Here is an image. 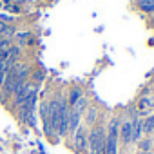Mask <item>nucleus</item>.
Listing matches in <instances>:
<instances>
[{
  "mask_svg": "<svg viewBox=\"0 0 154 154\" xmlns=\"http://www.w3.org/2000/svg\"><path fill=\"white\" fill-rule=\"evenodd\" d=\"M138 154H150V152H138Z\"/></svg>",
  "mask_w": 154,
  "mask_h": 154,
  "instance_id": "17",
  "label": "nucleus"
},
{
  "mask_svg": "<svg viewBox=\"0 0 154 154\" xmlns=\"http://www.w3.org/2000/svg\"><path fill=\"white\" fill-rule=\"evenodd\" d=\"M138 8L145 13H154V0H138Z\"/></svg>",
  "mask_w": 154,
  "mask_h": 154,
  "instance_id": "10",
  "label": "nucleus"
},
{
  "mask_svg": "<svg viewBox=\"0 0 154 154\" xmlns=\"http://www.w3.org/2000/svg\"><path fill=\"white\" fill-rule=\"evenodd\" d=\"M143 136V125H141V120H132V143L140 141Z\"/></svg>",
  "mask_w": 154,
  "mask_h": 154,
  "instance_id": "5",
  "label": "nucleus"
},
{
  "mask_svg": "<svg viewBox=\"0 0 154 154\" xmlns=\"http://www.w3.org/2000/svg\"><path fill=\"white\" fill-rule=\"evenodd\" d=\"M150 147H152V138H145V140H140L138 141L140 152H150Z\"/></svg>",
  "mask_w": 154,
  "mask_h": 154,
  "instance_id": "12",
  "label": "nucleus"
},
{
  "mask_svg": "<svg viewBox=\"0 0 154 154\" xmlns=\"http://www.w3.org/2000/svg\"><path fill=\"white\" fill-rule=\"evenodd\" d=\"M141 125H143V134H150V132H154V114L147 116V118L141 122Z\"/></svg>",
  "mask_w": 154,
  "mask_h": 154,
  "instance_id": "9",
  "label": "nucleus"
},
{
  "mask_svg": "<svg viewBox=\"0 0 154 154\" xmlns=\"http://www.w3.org/2000/svg\"><path fill=\"white\" fill-rule=\"evenodd\" d=\"M80 96H82V94H80V91H78V89H72V91H71V96H69V103H71V105H74L76 102H78V98H80Z\"/></svg>",
  "mask_w": 154,
  "mask_h": 154,
  "instance_id": "14",
  "label": "nucleus"
},
{
  "mask_svg": "<svg viewBox=\"0 0 154 154\" xmlns=\"http://www.w3.org/2000/svg\"><path fill=\"white\" fill-rule=\"evenodd\" d=\"M18 56H20V49H18V47H11V49L8 51V60H6L8 67L15 65V63H17V60H18Z\"/></svg>",
  "mask_w": 154,
  "mask_h": 154,
  "instance_id": "8",
  "label": "nucleus"
},
{
  "mask_svg": "<svg viewBox=\"0 0 154 154\" xmlns=\"http://www.w3.org/2000/svg\"><path fill=\"white\" fill-rule=\"evenodd\" d=\"M78 127H80V114L74 112V111H71L69 112V129H67V132L74 134Z\"/></svg>",
  "mask_w": 154,
  "mask_h": 154,
  "instance_id": "6",
  "label": "nucleus"
},
{
  "mask_svg": "<svg viewBox=\"0 0 154 154\" xmlns=\"http://www.w3.org/2000/svg\"><path fill=\"white\" fill-rule=\"evenodd\" d=\"M87 145H89L91 154H105V127L103 125H96L91 129Z\"/></svg>",
  "mask_w": 154,
  "mask_h": 154,
  "instance_id": "1",
  "label": "nucleus"
},
{
  "mask_svg": "<svg viewBox=\"0 0 154 154\" xmlns=\"http://www.w3.org/2000/svg\"><path fill=\"white\" fill-rule=\"evenodd\" d=\"M150 105H152V107H154V98H152V103H150Z\"/></svg>",
  "mask_w": 154,
  "mask_h": 154,
  "instance_id": "18",
  "label": "nucleus"
},
{
  "mask_svg": "<svg viewBox=\"0 0 154 154\" xmlns=\"http://www.w3.org/2000/svg\"><path fill=\"white\" fill-rule=\"evenodd\" d=\"M29 91H31V85H27V84L20 85V87L15 91V98H17V103H24V100L27 98Z\"/></svg>",
  "mask_w": 154,
  "mask_h": 154,
  "instance_id": "7",
  "label": "nucleus"
},
{
  "mask_svg": "<svg viewBox=\"0 0 154 154\" xmlns=\"http://www.w3.org/2000/svg\"><path fill=\"white\" fill-rule=\"evenodd\" d=\"M149 102H150V100H147V98H141V100H140V109H145V107H149V105H150Z\"/></svg>",
  "mask_w": 154,
  "mask_h": 154,
  "instance_id": "16",
  "label": "nucleus"
},
{
  "mask_svg": "<svg viewBox=\"0 0 154 154\" xmlns=\"http://www.w3.org/2000/svg\"><path fill=\"white\" fill-rule=\"evenodd\" d=\"M120 143L123 147L132 143V120H125L120 125Z\"/></svg>",
  "mask_w": 154,
  "mask_h": 154,
  "instance_id": "3",
  "label": "nucleus"
},
{
  "mask_svg": "<svg viewBox=\"0 0 154 154\" xmlns=\"http://www.w3.org/2000/svg\"><path fill=\"white\" fill-rule=\"evenodd\" d=\"M96 118H98V111H96L94 107H91V109H87V116H85V120H87V123H89V125H93V123L96 122Z\"/></svg>",
  "mask_w": 154,
  "mask_h": 154,
  "instance_id": "13",
  "label": "nucleus"
},
{
  "mask_svg": "<svg viewBox=\"0 0 154 154\" xmlns=\"http://www.w3.org/2000/svg\"><path fill=\"white\" fill-rule=\"evenodd\" d=\"M0 33H2V35H11V29L4 22H0Z\"/></svg>",
  "mask_w": 154,
  "mask_h": 154,
  "instance_id": "15",
  "label": "nucleus"
},
{
  "mask_svg": "<svg viewBox=\"0 0 154 154\" xmlns=\"http://www.w3.org/2000/svg\"><path fill=\"white\" fill-rule=\"evenodd\" d=\"M118 145H120V122L118 118H112L105 131V154H118Z\"/></svg>",
  "mask_w": 154,
  "mask_h": 154,
  "instance_id": "2",
  "label": "nucleus"
},
{
  "mask_svg": "<svg viewBox=\"0 0 154 154\" xmlns=\"http://www.w3.org/2000/svg\"><path fill=\"white\" fill-rule=\"evenodd\" d=\"M85 109H87V100H85L84 96H80V98H78V102L72 105V111H74V112H78V114H82Z\"/></svg>",
  "mask_w": 154,
  "mask_h": 154,
  "instance_id": "11",
  "label": "nucleus"
},
{
  "mask_svg": "<svg viewBox=\"0 0 154 154\" xmlns=\"http://www.w3.org/2000/svg\"><path fill=\"white\" fill-rule=\"evenodd\" d=\"M74 147H76V150H85V147H87V138H85V131H84V127H78L76 129V132H74Z\"/></svg>",
  "mask_w": 154,
  "mask_h": 154,
  "instance_id": "4",
  "label": "nucleus"
}]
</instances>
